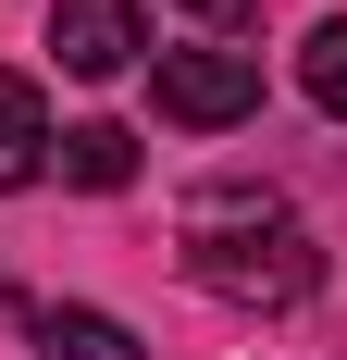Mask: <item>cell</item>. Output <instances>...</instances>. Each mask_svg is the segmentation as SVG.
Segmentation results:
<instances>
[{"label": "cell", "instance_id": "cell-4", "mask_svg": "<svg viewBox=\"0 0 347 360\" xmlns=\"http://www.w3.org/2000/svg\"><path fill=\"white\" fill-rule=\"evenodd\" d=\"M37 174H50V100H37V75L0 63V199L37 186Z\"/></svg>", "mask_w": 347, "mask_h": 360}, {"label": "cell", "instance_id": "cell-8", "mask_svg": "<svg viewBox=\"0 0 347 360\" xmlns=\"http://www.w3.org/2000/svg\"><path fill=\"white\" fill-rule=\"evenodd\" d=\"M186 13H199V25H223V37H236V25H261V0H186Z\"/></svg>", "mask_w": 347, "mask_h": 360}, {"label": "cell", "instance_id": "cell-1", "mask_svg": "<svg viewBox=\"0 0 347 360\" xmlns=\"http://www.w3.org/2000/svg\"><path fill=\"white\" fill-rule=\"evenodd\" d=\"M174 249H186V286H211L223 311H298V298L322 286L310 224L285 212L273 186H186Z\"/></svg>", "mask_w": 347, "mask_h": 360}, {"label": "cell", "instance_id": "cell-6", "mask_svg": "<svg viewBox=\"0 0 347 360\" xmlns=\"http://www.w3.org/2000/svg\"><path fill=\"white\" fill-rule=\"evenodd\" d=\"M50 162H63L74 186H137V137H124V124H63V137H50Z\"/></svg>", "mask_w": 347, "mask_h": 360}, {"label": "cell", "instance_id": "cell-7", "mask_svg": "<svg viewBox=\"0 0 347 360\" xmlns=\"http://www.w3.org/2000/svg\"><path fill=\"white\" fill-rule=\"evenodd\" d=\"M298 87H310V100L347 124V13H322V25H310V50H298Z\"/></svg>", "mask_w": 347, "mask_h": 360}, {"label": "cell", "instance_id": "cell-2", "mask_svg": "<svg viewBox=\"0 0 347 360\" xmlns=\"http://www.w3.org/2000/svg\"><path fill=\"white\" fill-rule=\"evenodd\" d=\"M162 112L174 124H248L261 112V63L248 50H162Z\"/></svg>", "mask_w": 347, "mask_h": 360}, {"label": "cell", "instance_id": "cell-3", "mask_svg": "<svg viewBox=\"0 0 347 360\" xmlns=\"http://www.w3.org/2000/svg\"><path fill=\"white\" fill-rule=\"evenodd\" d=\"M50 50L63 75H124L149 50V0H50Z\"/></svg>", "mask_w": 347, "mask_h": 360}, {"label": "cell", "instance_id": "cell-5", "mask_svg": "<svg viewBox=\"0 0 347 360\" xmlns=\"http://www.w3.org/2000/svg\"><path fill=\"white\" fill-rule=\"evenodd\" d=\"M37 360H149V348L112 323V311H87V298H50V311H37Z\"/></svg>", "mask_w": 347, "mask_h": 360}]
</instances>
